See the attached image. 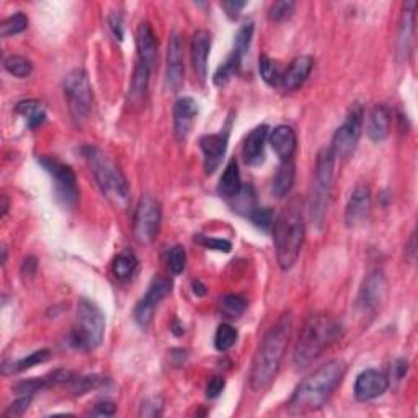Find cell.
<instances>
[{
	"instance_id": "cell-17",
	"label": "cell",
	"mask_w": 418,
	"mask_h": 418,
	"mask_svg": "<svg viewBox=\"0 0 418 418\" xmlns=\"http://www.w3.org/2000/svg\"><path fill=\"white\" fill-rule=\"evenodd\" d=\"M371 211V189L366 185H358L350 194L345 208V224L351 229L366 222Z\"/></svg>"
},
{
	"instance_id": "cell-57",
	"label": "cell",
	"mask_w": 418,
	"mask_h": 418,
	"mask_svg": "<svg viewBox=\"0 0 418 418\" xmlns=\"http://www.w3.org/2000/svg\"><path fill=\"white\" fill-rule=\"evenodd\" d=\"M0 199H2V217H5V216H7V211H9V202H7V197H5V194H4V197L0 198Z\"/></svg>"
},
{
	"instance_id": "cell-46",
	"label": "cell",
	"mask_w": 418,
	"mask_h": 418,
	"mask_svg": "<svg viewBox=\"0 0 418 418\" xmlns=\"http://www.w3.org/2000/svg\"><path fill=\"white\" fill-rule=\"evenodd\" d=\"M31 400H33L31 395H19V399H16L14 404H10L9 409L4 412V417L5 418L21 417L28 410V407H30Z\"/></svg>"
},
{
	"instance_id": "cell-19",
	"label": "cell",
	"mask_w": 418,
	"mask_h": 418,
	"mask_svg": "<svg viewBox=\"0 0 418 418\" xmlns=\"http://www.w3.org/2000/svg\"><path fill=\"white\" fill-rule=\"evenodd\" d=\"M136 49L137 63H141L152 70L159 59V43L157 36L147 21H141L136 31Z\"/></svg>"
},
{
	"instance_id": "cell-25",
	"label": "cell",
	"mask_w": 418,
	"mask_h": 418,
	"mask_svg": "<svg viewBox=\"0 0 418 418\" xmlns=\"http://www.w3.org/2000/svg\"><path fill=\"white\" fill-rule=\"evenodd\" d=\"M415 9L417 2H407L404 5L402 19H400L399 26V38H397V48L399 54L407 59L412 53V44H414V30H415Z\"/></svg>"
},
{
	"instance_id": "cell-29",
	"label": "cell",
	"mask_w": 418,
	"mask_h": 418,
	"mask_svg": "<svg viewBox=\"0 0 418 418\" xmlns=\"http://www.w3.org/2000/svg\"><path fill=\"white\" fill-rule=\"evenodd\" d=\"M51 358V351L49 350H38V351H33L25 358L21 360H16V361H4L2 365V372L5 376L9 375H16V372H21V371H26L30 370V367L36 366V365H41V363H46V361Z\"/></svg>"
},
{
	"instance_id": "cell-55",
	"label": "cell",
	"mask_w": 418,
	"mask_h": 418,
	"mask_svg": "<svg viewBox=\"0 0 418 418\" xmlns=\"http://www.w3.org/2000/svg\"><path fill=\"white\" fill-rule=\"evenodd\" d=\"M409 252H410V258L414 260L415 258V234H412L410 237V245H409Z\"/></svg>"
},
{
	"instance_id": "cell-5",
	"label": "cell",
	"mask_w": 418,
	"mask_h": 418,
	"mask_svg": "<svg viewBox=\"0 0 418 418\" xmlns=\"http://www.w3.org/2000/svg\"><path fill=\"white\" fill-rule=\"evenodd\" d=\"M82 152L88 167H90L100 192L103 193V197L111 204L118 206V208H125L127 202H130L131 192L126 177L120 167L102 149L95 146H85L82 149Z\"/></svg>"
},
{
	"instance_id": "cell-12",
	"label": "cell",
	"mask_w": 418,
	"mask_h": 418,
	"mask_svg": "<svg viewBox=\"0 0 418 418\" xmlns=\"http://www.w3.org/2000/svg\"><path fill=\"white\" fill-rule=\"evenodd\" d=\"M172 293V281L165 276H155L149 284L147 293L144 294V298L139 301L136 309H135V319L142 328H147L150 322L154 319V312L157 309V305L162 303Z\"/></svg>"
},
{
	"instance_id": "cell-15",
	"label": "cell",
	"mask_w": 418,
	"mask_h": 418,
	"mask_svg": "<svg viewBox=\"0 0 418 418\" xmlns=\"http://www.w3.org/2000/svg\"><path fill=\"white\" fill-rule=\"evenodd\" d=\"M227 142H229V131L224 130L217 135H206L199 139V147L203 150V165L206 175H213L224 159Z\"/></svg>"
},
{
	"instance_id": "cell-47",
	"label": "cell",
	"mask_w": 418,
	"mask_h": 418,
	"mask_svg": "<svg viewBox=\"0 0 418 418\" xmlns=\"http://www.w3.org/2000/svg\"><path fill=\"white\" fill-rule=\"evenodd\" d=\"M162 409H164V404H162V399L160 397H150L146 399L142 402L141 407V417H157L162 414Z\"/></svg>"
},
{
	"instance_id": "cell-18",
	"label": "cell",
	"mask_w": 418,
	"mask_h": 418,
	"mask_svg": "<svg viewBox=\"0 0 418 418\" xmlns=\"http://www.w3.org/2000/svg\"><path fill=\"white\" fill-rule=\"evenodd\" d=\"M198 103L192 97H182L174 107V132L177 141H187L198 116Z\"/></svg>"
},
{
	"instance_id": "cell-42",
	"label": "cell",
	"mask_w": 418,
	"mask_h": 418,
	"mask_svg": "<svg viewBox=\"0 0 418 418\" xmlns=\"http://www.w3.org/2000/svg\"><path fill=\"white\" fill-rule=\"evenodd\" d=\"M294 9H296V4L291 2V0H280V2L271 4L268 16L271 21H284L293 15Z\"/></svg>"
},
{
	"instance_id": "cell-54",
	"label": "cell",
	"mask_w": 418,
	"mask_h": 418,
	"mask_svg": "<svg viewBox=\"0 0 418 418\" xmlns=\"http://www.w3.org/2000/svg\"><path fill=\"white\" fill-rule=\"evenodd\" d=\"M193 293L197 294V296H204L206 286H204V284L199 283V281H193Z\"/></svg>"
},
{
	"instance_id": "cell-1",
	"label": "cell",
	"mask_w": 418,
	"mask_h": 418,
	"mask_svg": "<svg viewBox=\"0 0 418 418\" xmlns=\"http://www.w3.org/2000/svg\"><path fill=\"white\" fill-rule=\"evenodd\" d=\"M291 330L293 315L289 312H284L261 338L258 348L255 351L249 377L250 387L255 392H263L275 381L284 353H286L289 338H291Z\"/></svg>"
},
{
	"instance_id": "cell-24",
	"label": "cell",
	"mask_w": 418,
	"mask_h": 418,
	"mask_svg": "<svg viewBox=\"0 0 418 418\" xmlns=\"http://www.w3.org/2000/svg\"><path fill=\"white\" fill-rule=\"evenodd\" d=\"M312 66H314V61H312L310 56H299V58L294 59L293 63L288 66V69L283 72L281 83H280L283 90L284 92L298 90V88L308 80V77L312 72Z\"/></svg>"
},
{
	"instance_id": "cell-20",
	"label": "cell",
	"mask_w": 418,
	"mask_h": 418,
	"mask_svg": "<svg viewBox=\"0 0 418 418\" xmlns=\"http://www.w3.org/2000/svg\"><path fill=\"white\" fill-rule=\"evenodd\" d=\"M268 141L271 149L275 150V154L280 157L281 162H288L293 160V155L296 152L298 146V137L296 131L288 125L276 126L268 135Z\"/></svg>"
},
{
	"instance_id": "cell-35",
	"label": "cell",
	"mask_w": 418,
	"mask_h": 418,
	"mask_svg": "<svg viewBox=\"0 0 418 418\" xmlns=\"http://www.w3.org/2000/svg\"><path fill=\"white\" fill-rule=\"evenodd\" d=\"M28 28V19L23 12H16L5 19L0 23V36L9 38L14 35H20Z\"/></svg>"
},
{
	"instance_id": "cell-8",
	"label": "cell",
	"mask_w": 418,
	"mask_h": 418,
	"mask_svg": "<svg viewBox=\"0 0 418 418\" xmlns=\"http://www.w3.org/2000/svg\"><path fill=\"white\" fill-rule=\"evenodd\" d=\"M64 97L68 102L70 118L77 125L88 120L93 105V92L87 72L83 69L70 70L64 79Z\"/></svg>"
},
{
	"instance_id": "cell-56",
	"label": "cell",
	"mask_w": 418,
	"mask_h": 418,
	"mask_svg": "<svg viewBox=\"0 0 418 418\" xmlns=\"http://www.w3.org/2000/svg\"><path fill=\"white\" fill-rule=\"evenodd\" d=\"M172 332L175 333V335H182L183 332H185V328H183V325L180 324V322L178 320H175V324H174V327H172Z\"/></svg>"
},
{
	"instance_id": "cell-16",
	"label": "cell",
	"mask_w": 418,
	"mask_h": 418,
	"mask_svg": "<svg viewBox=\"0 0 418 418\" xmlns=\"http://www.w3.org/2000/svg\"><path fill=\"white\" fill-rule=\"evenodd\" d=\"M389 389V377L377 370H365L356 376L355 397L360 402L375 400Z\"/></svg>"
},
{
	"instance_id": "cell-40",
	"label": "cell",
	"mask_w": 418,
	"mask_h": 418,
	"mask_svg": "<svg viewBox=\"0 0 418 418\" xmlns=\"http://www.w3.org/2000/svg\"><path fill=\"white\" fill-rule=\"evenodd\" d=\"M167 266L174 275H180L187 266V252L182 245H175L167 254Z\"/></svg>"
},
{
	"instance_id": "cell-2",
	"label": "cell",
	"mask_w": 418,
	"mask_h": 418,
	"mask_svg": "<svg viewBox=\"0 0 418 418\" xmlns=\"http://www.w3.org/2000/svg\"><path fill=\"white\" fill-rule=\"evenodd\" d=\"M305 224L303 202L293 198L273 222V241H275L278 265L289 270L296 263L304 245Z\"/></svg>"
},
{
	"instance_id": "cell-34",
	"label": "cell",
	"mask_w": 418,
	"mask_h": 418,
	"mask_svg": "<svg viewBox=\"0 0 418 418\" xmlns=\"http://www.w3.org/2000/svg\"><path fill=\"white\" fill-rule=\"evenodd\" d=\"M232 199H234V211H237V213L245 214V216H250L256 208H258V206H256V198H255V192L252 185L249 187L242 185L241 192H239L237 197Z\"/></svg>"
},
{
	"instance_id": "cell-49",
	"label": "cell",
	"mask_w": 418,
	"mask_h": 418,
	"mask_svg": "<svg viewBox=\"0 0 418 418\" xmlns=\"http://www.w3.org/2000/svg\"><path fill=\"white\" fill-rule=\"evenodd\" d=\"M407 371H409V361L405 358H399L397 361H394L392 365V370H391V375L394 381H400L405 375Z\"/></svg>"
},
{
	"instance_id": "cell-48",
	"label": "cell",
	"mask_w": 418,
	"mask_h": 418,
	"mask_svg": "<svg viewBox=\"0 0 418 418\" xmlns=\"http://www.w3.org/2000/svg\"><path fill=\"white\" fill-rule=\"evenodd\" d=\"M226 387V379L221 377V376H214L209 379L208 386H206V395H208L209 399H216L219 397L221 392L224 391Z\"/></svg>"
},
{
	"instance_id": "cell-23",
	"label": "cell",
	"mask_w": 418,
	"mask_h": 418,
	"mask_svg": "<svg viewBox=\"0 0 418 418\" xmlns=\"http://www.w3.org/2000/svg\"><path fill=\"white\" fill-rule=\"evenodd\" d=\"M270 130L266 125L256 126L255 130L250 131V135L245 137L244 147H242V155L245 162L249 165H258L263 162L265 159V146L266 141H268Z\"/></svg>"
},
{
	"instance_id": "cell-26",
	"label": "cell",
	"mask_w": 418,
	"mask_h": 418,
	"mask_svg": "<svg viewBox=\"0 0 418 418\" xmlns=\"http://www.w3.org/2000/svg\"><path fill=\"white\" fill-rule=\"evenodd\" d=\"M150 70L141 63H136L135 74H132L131 85H130V105L135 108L142 107L146 103L147 92H149V80H150Z\"/></svg>"
},
{
	"instance_id": "cell-38",
	"label": "cell",
	"mask_w": 418,
	"mask_h": 418,
	"mask_svg": "<svg viewBox=\"0 0 418 418\" xmlns=\"http://www.w3.org/2000/svg\"><path fill=\"white\" fill-rule=\"evenodd\" d=\"M239 333L236 328L229 324H221L217 327L216 335H214V347L219 351H227L231 350L237 342Z\"/></svg>"
},
{
	"instance_id": "cell-14",
	"label": "cell",
	"mask_w": 418,
	"mask_h": 418,
	"mask_svg": "<svg viewBox=\"0 0 418 418\" xmlns=\"http://www.w3.org/2000/svg\"><path fill=\"white\" fill-rule=\"evenodd\" d=\"M167 87L172 92H180L185 82V66H183V41L182 36L174 31L169 38L167 48V70H165Z\"/></svg>"
},
{
	"instance_id": "cell-10",
	"label": "cell",
	"mask_w": 418,
	"mask_h": 418,
	"mask_svg": "<svg viewBox=\"0 0 418 418\" xmlns=\"http://www.w3.org/2000/svg\"><path fill=\"white\" fill-rule=\"evenodd\" d=\"M38 162L51 177L56 198L68 208L75 206V203L79 202V187H77V177L72 167L63 164L51 155H40Z\"/></svg>"
},
{
	"instance_id": "cell-39",
	"label": "cell",
	"mask_w": 418,
	"mask_h": 418,
	"mask_svg": "<svg viewBox=\"0 0 418 418\" xmlns=\"http://www.w3.org/2000/svg\"><path fill=\"white\" fill-rule=\"evenodd\" d=\"M49 386H51V384H49L48 377H33L16 384V386L14 387V392L16 395H31L33 397L36 392H40L44 387H49Z\"/></svg>"
},
{
	"instance_id": "cell-45",
	"label": "cell",
	"mask_w": 418,
	"mask_h": 418,
	"mask_svg": "<svg viewBox=\"0 0 418 418\" xmlns=\"http://www.w3.org/2000/svg\"><path fill=\"white\" fill-rule=\"evenodd\" d=\"M194 241L198 244H202L203 247L206 249H211V250H217V252H231L232 249V244L229 241H226V239H214V237H208V236H199L194 237Z\"/></svg>"
},
{
	"instance_id": "cell-41",
	"label": "cell",
	"mask_w": 418,
	"mask_h": 418,
	"mask_svg": "<svg viewBox=\"0 0 418 418\" xmlns=\"http://www.w3.org/2000/svg\"><path fill=\"white\" fill-rule=\"evenodd\" d=\"M254 23H245L241 26V30L237 31L236 41H234V51L241 53L242 56L247 54L250 49V43H252L254 38Z\"/></svg>"
},
{
	"instance_id": "cell-4",
	"label": "cell",
	"mask_w": 418,
	"mask_h": 418,
	"mask_svg": "<svg viewBox=\"0 0 418 418\" xmlns=\"http://www.w3.org/2000/svg\"><path fill=\"white\" fill-rule=\"evenodd\" d=\"M342 337V325L325 314L310 315L299 333L294 347V365L305 367Z\"/></svg>"
},
{
	"instance_id": "cell-36",
	"label": "cell",
	"mask_w": 418,
	"mask_h": 418,
	"mask_svg": "<svg viewBox=\"0 0 418 418\" xmlns=\"http://www.w3.org/2000/svg\"><path fill=\"white\" fill-rule=\"evenodd\" d=\"M5 70L19 79H26L33 72V63L30 59L23 58V56H9L4 63Z\"/></svg>"
},
{
	"instance_id": "cell-7",
	"label": "cell",
	"mask_w": 418,
	"mask_h": 418,
	"mask_svg": "<svg viewBox=\"0 0 418 418\" xmlns=\"http://www.w3.org/2000/svg\"><path fill=\"white\" fill-rule=\"evenodd\" d=\"M105 317L92 301L80 299L77 304L75 328L70 333V343L77 350H93L103 342Z\"/></svg>"
},
{
	"instance_id": "cell-11",
	"label": "cell",
	"mask_w": 418,
	"mask_h": 418,
	"mask_svg": "<svg viewBox=\"0 0 418 418\" xmlns=\"http://www.w3.org/2000/svg\"><path fill=\"white\" fill-rule=\"evenodd\" d=\"M162 224V206L152 197H142L132 217V236L141 245H150L157 239Z\"/></svg>"
},
{
	"instance_id": "cell-3",
	"label": "cell",
	"mask_w": 418,
	"mask_h": 418,
	"mask_svg": "<svg viewBox=\"0 0 418 418\" xmlns=\"http://www.w3.org/2000/svg\"><path fill=\"white\" fill-rule=\"evenodd\" d=\"M347 366L342 360L328 361L304 379L294 391L289 407L298 412H312L324 407L343 381Z\"/></svg>"
},
{
	"instance_id": "cell-53",
	"label": "cell",
	"mask_w": 418,
	"mask_h": 418,
	"mask_svg": "<svg viewBox=\"0 0 418 418\" xmlns=\"http://www.w3.org/2000/svg\"><path fill=\"white\" fill-rule=\"evenodd\" d=\"M36 258H33V256H30V258H26L23 261V266H21V275L23 276H33L36 273Z\"/></svg>"
},
{
	"instance_id": "cell-30",
	"label": "cell",
	"mask_w": 418,
	"mask_h": 418,
	"mask_svg": "<svg viewBox=\"0 0 418 418\" xmlns=\"http://www.w3.org/2000/svg\"><path fill=\"white\" fill-rule=\"evenodd\" d=\"M137 266H139L137 256L132 254L131 250H125V252H121L115 256L111 270H113V275L116 280L127 281L136 275Z\"/></svg>"
},
{
	"instance_id": "cell-31",
	"label": "cell",
	"mask_w": 418,
	"mask_h": 418,
	"mask_svg": "<svg viewBox=\"0 0 418 418\" xmlns=\"http://www.w3.org/2000/svg\"><path fill=\"white\" fill-rule=\"evenodd\" d=\"M16 113L25 116L28 121V126L31 130H36L40 127L44 121H46V113H44V108L40 102L36 100H26V102H20L16 105Z\"/></svg>"
},
{
	"instance_id": "cell-28",
	"label": "cell",
	"mask_w": 418,
	"mask_h": 418,
	"mask_svg": "<svg viewBox=\"0 0 418 418\" xmlns=\"http://www.w3.org/2000/svg\"><path fill=\"white\" fill-rule=\"evenodd\" d=\"M294 177H296V169H294L293 160H288V162H281L278 167L276 174L273 175L271 180V193L275 194L276 198H284L286 194L291 192Z\"/></svg>"
},
{
	"instance_id": "cell-22",
	"label": "cell",
	"mask_w": 418,
	"mask_h": 418,
	"mask_svg": "<svg viewBox=\"0 0 418 418\" xmlns=\"http://www.w3.org/2000/svg\"><path fill=\"white\" fill-rule=\"evenodd\" d=\"M391 125H392V113L386 105H376L375 108L367 115V125L366 132L367 137L372 142H382L386 141L387 136L391 135Z\"/></svg>"
},
{
	"instance_id": "cell-27",
	"label": "cell",
	"mask_w": 418,
	"mask_h": 418,
	"mask_svg": "<svg viewBox=\"0 0 418 418\" xmlns=\"http://www.w3.org/2000/svg\"><path fill=\"white\" fill-rule=\"evenodd\" d=\"M241 189H242V178H241V172H239V164L236 159H231L229 164L226 165L224 174L221 175L219 185H217V193H219L222 198L232 199L237 197Z\"/></svg>"
},
{
	"instance_id": "cell-13",
	"label": "cell",
	"mask_w": 418,
	"mask_h": 418,
	"mask_svg": "<svg viewBox=\"0 0 418 418\" xmlns=\"http://www.w3.org/2000/svg\"><path fill=\"white\" fill-rule=\"evenodd\" d=\"M387 298V280L381 270L367 273L360 288L358 304L365 312H376Z\"/></svg>"
},
{
	"instance_id": "cell-43",
	"label": "cell",
	"mask_w": 418,
	"mask_h": 418,
	"mask_svg": "<svg viewBox=\"0 0 418 418\" xmlns=\"http://www.w3.org/2000/svg\"><path fill=\"white\" fill-rule=\"evenodd\" d=\"M74 394L75 395H83L87 392H90L92 389H97L105 384V379L103 377H98V376H85V377H75L74 381Z\"/></svg>"
},
{
	"instance_id": "cell-44",
	"label": "cell",
	"mask_w": 418,
	"mask_h": 418,
	"mask_svg": "<svg viewBox=\"0 0 418 418\" xmlns=\"http://www.w3.org/2000/svg\"><path fill=\"white\" fill-rule=\"evenodd\" d=\"M249 217L250 221L254 222V226H256L261 231H270L273 227V222H275L273 211L270 208H256Z\"/></svg>"
},
{
	"instance_id": "cell-32",
	"label": "cell",
	"mask_w": 418,
	"mask_h": 418,
	"mask_svg": "<svg viewBox=\"0 0 418 418\" xmlns=\"http://www.w3.org/2000/svg\"><path fill=\"white\" fill-rule=\"evenodd\" d=\"M244 58H245V56H242L241 53L234 51V49H232V53H231L229 58H227L226 63L216 70V74L213 77V80H214V83L217 87L226 85V83L229 82L234 75L239 74V70H241V68H242Z\"/></svg>"
},
{
	"instance_id": "cell-6",
	"label": "cell",
	"mask_w": 418,
	"mask_h": 418,
	"mask_svg": "<svg viewBox=\"0 0 418 418\" xmlns=\"http://www.w3.org/2000/svg\"><path fill=\"white\" fill-rule=\"evenodd\" d=\"M335 155L330 147H324L317 154L315 160V174H314V187H312L310 197V219L314 224H324L328 202H330L333 178H335Z\"/></svg>"
},
{
	"instance_id": "cell-50",
	"label": "cell",
	"mask_w": 418,
	"mask_h": 418,
	"mask_svg": "<svg viewBox=\"0 0 418 418\" xmlns=\"http://www.w3.org/2000/svg\"><path fill=\"white\" fill-rule=\"evenodd\" d=\"M247 7V2H239V0H231V2H222V9L226 10V14L231 16V19H237L239 14Z\"/></svg>"
},
{
	"instance_id": "cell-33",
	"label": "cell",
	"mask_w": 418,
	"mask_h": 418,
	"mask_svg": "<svg viewBox=\"0 0 418 418\" xmlns=\"http://www.w3.org/2000/svg\"><path fill=\"white\" fill-rule=\"evenodd\" d=\"M258 69H260V75L268 85L271 87H278L281 83V77H283V70L280 69L276 61H273L268 56H261L258 61Z\"/></svg>"
},
{
	"instance_id": "cell-37",
	"label": "cell",
	"mask_w": 418,
	"mask_h": 418,
	"mask_svg": "<svg viewBox=\"0 0 418 418\" xmlns=\"http://www.w3.org/2000/svg\"><path fill=\"white\" fill-rule=\"evenodd\" d=\"M245 309H247V301L242 296H237V294H227L221 299V310L222 314L229 319H237L241 317Z\"/></svg>"
},
{
	"instance_id": "cell-51",
	"label": "cell",
	"mask_w": 418,
	"mask_h": 418,
	"mask_svg": "<svg viewBox=\"0 0 418 418\" xmlns=\"http://www.w3.org/2000/svg\"><path fill=\"white\" fill-rule=\"evenodd\" d=\"M116 412V405L113 402H108V400H103V402H98L95 405V409L92 410V415H98V417H111L115 415Z\"/></svg>"
},
{
	"instance_id": "cell-52",
	"label": "cell",
	"mask_w": 418,
	"mask_h": 418,
	"mask_svg": "<svg viewBox=\"0 0 418 418\" xmlns=\"http://www.w3.org/2000/svg\"><path fill=\"white\" fill-rule=\"evenodd\" d=\"M108 23H110V28H111V31H113L116 40L122 41V35H125V33H122V16L120 14L110 15Z\"/></svg>"
},
{
	"instance_id": "cell-9",
	"label": "cell",
	"mask_w": 418,
	"mask_h": 418,
	"mask_svg": "<svg viewBox=\"0 0 418 418\" xmlns=\"http://www.w3.org/2000/svg\"><path fill=\"white\" fill-rule=\"evenodd\" d=\"M365 125V108L363 105L356 103L350 108L347 118L343 120L342 126L338 127L332 139V152L335 159L348 160L353 155L358 141L361 137Z\"/></svg>"
},
{
	"instance_id": "cell-21",
	"label": "cell",
	"mask_w": 418,
	"mask_h": 418,
	"mask_svg": "<svg viewBox=\"0 0 418 418\" xmlns=\"http://www.w3.org/2000/svg\"><path fill=\"white\" fill-rule=\"evenodd\" d=\"M211 53V35L208 31L199 30L192 40V66L199 82L208 77V58Z\"/></svg>"
}]
</instances>
